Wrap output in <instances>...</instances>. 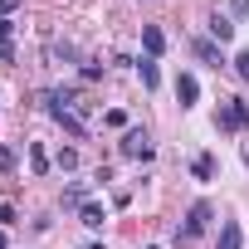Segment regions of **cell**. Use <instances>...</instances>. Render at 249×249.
<instances>
[{
  "label": "cell",
  "instance_id": "ac0fdd59",
  "mask_svg": "<svg viewBox=\"0 0 249 249\" xmlns=\"http://www.w3.org/2000/svg\"><path fill=\"white\" fill-rule=\"evenodd\" d=\"M15 5H20V0H0V15H10V10H15Z\"/></svg>",
  "mask_w": 249,
  "mask_h": 249
},
{
  "label": "cell",
  "instance_id": "277c9868",
  "mask_svg": "<svg viewBox=\"0 0 249 249\" xmlns=\"http://www.w3.org/2000/svg\"><path fill=\"white\" fill-rule=\"evenodd\" d=\"M244 244V230H239V220H225L220 225V239H215V249H239Z\"/></svg>",
  "mask_w": 249,
  "mask_h": 249
},
{
  "label": "cell",
  "instance_id": "8fae6325",
  "mask_svg": "<svg viewBox=\"0 0 249 249\" xmlns=\"http://www.w3.org/2000/svg\"><path fill=\"white\" fill-rule=\"evenodd\" d=\"M137 73H142V83H147V88H157V83H161V73H157V59H142V64H137Z\"/></svg>",
  "mask_w": 249,
  "mask_h": 249
},
{
  "label": "cell",
  "instance_id": "3957f363",
  "mask_svg": "<svg viewBox=\"0 0 249 249\" xmlns=\"http://www.w3.org/2000/svg\"><path fill=\"white\" fill-rule=\"evenodd\" d=\"M122 157H152V137L142 132V127H127V132H122Z\"/></svg>",
  "mask_w": 249,
  "mask_h": 249
},
{
  "label": "cell",
  "instance_id": "5b68a950",
  "mask_svg": "<svg viewBox=\"0 0 249 249\" xmlns=\"http://www.w3.org/2000/svg\"><path fill=\"white\" fill-rule=\"evenodd\" d=\"M142 49H147V59H157V54L166 49V35H161L157 25H142Z\"/></svg>",
  "mask_w": 249,
  "mask_h": 249
},
{
  "label": "cell",
  "instance_id": "9a60e30c",
  "mask_svg": "<svg viewBox=\"0 0 249 249\" xmlns=\"http://www.w3.org/2000/svg\"><path fill=\"white\" fill-rule=\"evenodd\" d=\"M234 73H239V78H244V83H249V49H244V54H239V59H234Z\"/></svg>",
  "mask_w": 249,
  "mask_h": 249
},
{
  "label": "cell",
  "instance_id": "30bf717a",
  "mask_svg": "<svg viewBox=\"0 0 249 249\" xmlns=\"http://www.w3.org/2000/svg\"><path fill=\"white\" fill-rule=\"evenodd\" d=\"M191 171H196L200 181H210V176H215V157H210V152H200V157L191 161Z\"/></svg>",
  "mask_w": 249,
  "mask_h": 249
},
{
  "label": "cell",
  "instance_id": "9c48e42d",
  "mask_svg": "<svg viewBox=\"0 0 249 249\" xmlns=\"http://www.w3.org/2000/svg\"><path fill=\"white\" fill-rule=\"evenodd\" d=\"M78 215H83V225H88V230H103V220H107V215H103V205H98V200H88V205H83V210H78Z\"/></svg>",
  "mask_w": 249,
  "mask_h": 249
},
{
  "label": "cell",
  "instance_id": "8992f818",
  "mask_svg": "<svg viewBox=\"0 0 249 249\" xmlns=\"http://www.w3.org/2000/svg\"><path fill=\"white\" fill-rule=\"evenodd\" d=\"M176 98H181V107H191V103L200 98V83H196V73H181V78H176Z\"/></svg>",
  "mask_w": 249,
  "mask_h": 249
},
{
  "label": "cell",
  "instance_id": "5bb4252c",
  "mask_svg": "<svg viewBox=\"0 0 249 249\" xmlns=\"http://www.w3.org/2000/svg\"><path fill=\"white\" fill-rule=\"evenodd\" d=\"M30 166L44 176V171H49V152H44V147H30Z\"/></svg>",
  "mask_w": 249,
  "mask_h": 249
},
{
  "label": "cell",
  "instance_id": "6da1fadb",
  "mask_svg": "<svg viewBox=\"0 0 249 249\" xmlns=\"http://www.w3.org/2000/svg\"><path fill=\"white\" fill-rule=\"evenodd\" d=\"M215 127H225V132H244V127H249V103H244V98H225V107H220V117H215Z\"/></svg>",
  "mask_w": 249,
  "mask_h": 249
},
{
  "label": "cell",
  "instance_id": "2e32d148",
  "mask_svg": "<svg viewBox=\"0 0 249 249\" xmlns=\"http://www.w3.org/2000/svg\"><path fill=\"white\" fill-rule=\"evenodd\" d=\"M15 59V39H0V64H10Z\"/></svg>",
  "mask_w": 249,
  "mask_h": 249
},
{
  "label": "cell",
  "instance_id": "ba28073f",
  "mask_svg": "<svg viewBox=\"0 0 249 249\" xmlns=\"http://www.w3.org/2000/svg\"><path fill=\"white\" fill-rule=\"evenodd\" d=\"M64 205H88V181H73V186H64Z\"/></svg>",
  "mask_w": 249,
  "mask_h": 249
},
{
  "label": "cell",
  "instance_id": "ffe728a7",
  "mask_svg": "<svg viewBox=\"0 0 249 249\" xmlns=\"http://www.w3.org/2000/svg\"><path fill=\"white\" fill-rule=\"evenodd\" d=\"M0 249H5V234H0Z\"/></svg>",
  "mask_w": 249,
  "mask_h": 249
},
{
  "label": "cell",
  "instance_id": "52a82bcc",
  "mask_svg": "<svg viewBox=\"0 0 249 249\" xmlns=\"http://www.w3.org/2000/svg\"><path fill=\"white\" fill-rule=\"evenodd\" d=\"M210 39H234V25H230V15H210Z\"/></svg>",
  "mask_w": 249,
  "mask_h": 249
},
{
  "label": "cell",
  "instance_id": "e0dca14e",
  "mask_svg": "<svg viewBox=\"0 0 249 249\" xmlns=\"http://www.w3.org/2000/svg\"><path fill=\"white\" fill-rule=\"evenodd\" d=\"M0 171H15V152L10 147H0Z\"/></svg>",
  "mask_w": 249,
  "mask_h": 249
},
{
  "label": "cell",
  "instance_id": "4fadbf2b",
  "mask_svg": "<svg viewBox=\"0 0 249 249\" xmlns=\"http://www.w3.org/2000/svg\"><path fill=\"white\" fill-rule=\"evenodd\" d=\"M54 166H59V171H78V152H73V147H64V152L54 157Z\"/></svg>",
  "mask_w": 249,
  "mask_h": 249
},
{
  "label": "cell",
  "instance_id": "7a4b0ae2",
  "mask_svg": "<svg viewBox=\"0 0 249 249\" xmlns=\"http://www.w3.org/2000/svg\"><path fill=\"white\" fill-rule=\"evenodd\" d=\"M205 225H210V200H196V205L186 210V225L176 230V239H196Z\"/></svg>",
  "mask_w": 249,
  "mask_h": 249
},
{
  "label": "cell",
  "instance_id": "44dd1931",
  "mask_svg": "<svg viewBox=\"0 0 249 249\" xmlns=\"http://www.w3.org/2000/svg\"><path fill=\"white\" fill-rule=\"evenodd\" d=\"M147 249H157V244H147Z\"/></svg>",
  "mask_w": 249,
  "mask_h": 249
},
{
  "label": "cell",
  "instance_id": "d6986e66",
  "mask_svg": "<svg viewBox=\"0 0 249 249\" xmlns=\"http://www.w3.org/2000/svg\"><path fill=\"white\" fill-rule=\"evenodd\" d=\"M83 249H103V244H83Z\"/></svg>",
  "mask_w": 249,
  "mask_h": 249
},
{
  "label": "cell",
  "instance_id": "7c38bea8",
  "mask_svg": "<svg viewBox=\"0 0 249 249\" xmlns=\"http://www.w3.org/2000/svg\"><path fill=\"white\" fill-rule=\"evenodd\" d=\"M196 54H200L205 64H215V69H220V49H215L210 39H196Z\"/></svg>",
  "mask_w": 249,
  "mask_h": 249
}]
</instances>
